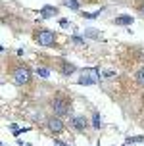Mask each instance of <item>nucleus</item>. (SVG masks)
Segmentation results:
<instances>
[{"label": "nucleus", "instance_id": "obj_1", "mask_svg": "<svg viewBox=\"0 0 144 146\" xmlns=\"http://www.w3.org/2000/svg\"><path fill=\"white\" fill-rule=\"evenodd\" d=\"M50 108H52V111H54V115L64 117L71 111V100H69L67 96H62V94L54 96L52 102H50Z\"/></svg>", "mask_w": 144, "mask_h": 146}, {"label": "nucleus", "instance_id": "obj_2", "mask_svg": "<svg viewBox=\"0 0 144 146\" xmlns=\"http://www.w3.org/2000/svg\"><path fill=\"white\" fill-rule=\"evenodd\" d=\"M12 79H14L15 85H19V87H25V85H29L31 83V77H33V73H31V69H29L27 66H15L12 67Z\"/></svg>", "mask_w": 144, "mask_h": 146}, {"label": "nucleus", "instance_id": "obj_3", "mask_svg": "<svg viewBox=\"0 0 144 146\" xmlns=\"http://www.w3.org/2000/svg\"><path fill=\"white\" fill-rule=\"evenodd\" d=\"M35 40L40 46H54L56 44V33L50 29H38L35 33Z\"/></svg>", "mask_w": 144, "mask_h": 146}, {"label": "nucleus", "instance_id": "obj_4", "mask_svg": "<svg viewBox=\"0 0 144 146\" xmlns=\"http://www.w3.org/2000/svg\"><path fill=\"white\" fill-rule=\"evenodd\" d=\"M46 127H48V131L52 133V135H60V133H64V121L60 119L58 115H50L48 119H46Z\"/></svg>", "mask_w": 144, "mask_h": 146}, {"label": "nucleus", "instance_id": "obj_5", "mask_svg": "<svg viewBox=\"0 0 144 146\" xmlns=\"http://www.w3.org/2000/svg\"><path fill=\"white\" fill-rule=\"evenodd\" d=\"M69 125H71V129H75L77 133H85L86 127H88V121H86V117H83V115H75V117H71Z\"/></svg>", "mask_w": 144, "mask_h": 146}, {"label": "nucleus", "instance_id": "obj_6", "mask_svg": "<svg viewBox=\"0 0 144 146\" xmlns=\"http://www.w3.org/2000/svg\"><path fill=\"white\" fill-rule=\"evenodd\" d=\"M60 71H62V75H71V73L77 71V67L69 62H65V60H60Z\"/></svg>", "mask_w": 144, "mask_h": 146}, {"label": "nucleus", "instance_id": "obj_7", "mask_svg": "<svg viewBox=\"0 0 144 146\" xmlns=\"http://www.w3.org/2000/svg\"><path fill=\"white\" fill-rule=\"evenodd\" d=\"M115 25H131L133 23V15H117L113 19Z\"/></svg>", "mask_w": 144, "mask_h": 146}, {"label": "nucleus", "instance_id": "obj_8", "mask_svg": "<svg viewBox=\"0 0 144 146\" xmlns=\"http://www.w3.org/2000/svg\"><path fill=\"white\" fill-rule=\"evenodd\" d=\"M56 8L54 6H44L42 10H40V15H42V17H52V15H56Z\"/></svg>", "mask_w": 144, "mask_h": 146}, {"label": "nucleus", "instance_id": "obj_9", "mask_svg": "<svg viewBox=\"0 0 144 146\" xmlns=\"http://www.w3.org/2000/svg\"><path fill=\"white\" fill-rule=\"evenodd\" d=\"M135 79H137V83L140 85V87H144V66L140 67L137 73H135Z\"/></svg>", "mask_w": 144, "mask_h": 146}, {"label": "nucleus", "instance_id": "obj_10", "mask_svg": "<svg viewBox=\"0 0 144 146\" xmlns=\"http://www.w3.org/2000/svg\"><path fill=\"white\" fill-rule=\"evenodd\" d=\"M64 4L67 8H71V10H79V2L77 0H64Z\"/></svg>", "mask_w": 144, "mask_h": 146}, {"label": "nucleus", "instance_id": "obj_11", "mask_svg": "<svg viewBox=\"0 0 144 146\" xmlns=\"http://www.w3.org/2000/svg\"><path fill=\"white\" fill-rule=\"evenodd\" d=\"M92 125H94V129H100V127H102L100 113H94V117H92Z\"/></svg>", "mask_w": 144, "mask_h": 146}, {"label": "nucleus", "instance_id": "obj_12", "mask_svg": "<svg viewBox=\"0 0 144 146\" xmlns=\"http://www.w3.org/2000/svg\"><path fill=\"white\" fill-rule=\"evenodd\" d=\"M79 83H81V85H92L94 79H92V77H86V75H85V77H81V79H79Z\"/></svg>", "mask_w": 144, "mask_h": 146}, {"label": "nucleus", "instance_id": "obj_13", "mask_svg": "<svg viewBox=\"0 0 144 146\" xmlns=\"http://www.w3.org/2000/svg\"><path fill=\"white\" fill-rule=\"evenodd\" d=\"M36 73H38L40 77H48V69H44V67H38V69H36Z\"/></svg>", "mask_w": 144, "mask_h": 146}, {"label": "nucleus", "instance_id": "obj_14", "mask_svg": "<svg viewBox=\"0 0 144 146\" xmlns=\"http://www.w3.org/2000/svg\"><path fill=\"white\" fill-rule=\"evenodd\" d=\"M127 142H129V144H131V142H142V137H137V139H131V137H129Z\"/></svg>", "mask_w": 144, "mask_h": 146}, {"label": "nucleus", "instance_id": "obj_15", "mask_svg": "<svg viewBox=\"0 0 144 146\" xmlns=\"http://www.w3.org/2000/svg\"><path fill=\"white\" fill-rule=\"evenodd\" d=\"M54 146H69V144H65V142H62V140H54Z\"/></svg>", "mask_w": 144, "mask_h": 146}, {"label": "nucleus", "instance_id": "obj_16", "mask_svg": "<svg viewBox=\"0 0 144 146\" xmlns=\"http://www.w3.org/2000/svg\"><path fill=\"white\" fill-rule=\"evenodd\" d=\"M73 42H77V44H81V42H85L83 38H79V36H73Z\"/></svg>", "mask_w": 144, "mask_h": 146}, {"label": "nucleus", "instance_id": "obj_17", "mask_svg": "<svg viewBox=\"0 0 144 146\" xmlns=\"http://www.w3.org/2000/svg\"><path fill=\"white\" fill-rule=\"evenodd\" d=\"M140 12H142V17H144V4H142V6H140Z\"/></svg>", "mask_w": 144, "mask_h": 146}]
</instances>
